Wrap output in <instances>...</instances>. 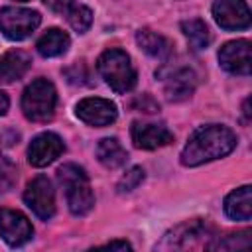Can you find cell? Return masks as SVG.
I'll list each match as a JSON object with an SVG mask.
<instances>
[{"mask_svg":"<svg viewBox=\"0 0 252 252\" xmlns=\"http://www.w3.org/2000/svg\"><path fill=\"white\" fill-rule=\"evenodd\" d=\"M144 169L142 167H138V165H134V167H130L122 177H120V181H118V185H116V189H118V193H130V191H134L142 181H144Z\"/></svg>","mask_w":252,"mask_h":252,"instance_id":"obj_22","label":"cell"},{"mask_svg":"<svg viewBox=\"0 0 252 252\" xmlns=\"http://www.w3.org/2000/svg\"><path fill=\"white\" fill-rule=\"evenodd\" d=\"M16 183V165L10 158L0 154V191H8Z\"/></svg>","mask_w":252,"mask_h":252,"instance_id":"obj_23","label":"cell"},{"mask_svg":"<svg viewBox=\"0 0 252 252\" xmlns=\"http://www.w3.org/2000/svg\"><path fill=\"white\" fill-rule=\"evenodd\" d=\"M57 106V91L51 81L35 79L32 81L22 94L24 116L32 122H47L53 118Z\"/></svg>","mask_w":252,"mask_h":252,"instance_id":"obj_4","label":"cell"},{"mask_svg":"<svg viewBox=\"0 0 252 252\" xmlns=\"http://www.w3.org/2000/svg\"><path fill=\"white\" fill-rule=\"evenodd\" d=\"M213 18L222 30H246L250 26V8L246 0H215Z\"/></svg>","mask_w":252,"mask_h":252,"instance_id":"obj_10","label":"cell"},{"mask_svg":"<svg viewBox=\"0 0 252 252\" xmlns=\"http://www.w3.org/2000/svg\"><path fill=\"white\" fill-rule=\"evenodd\" d=\"M250 234V230H242L238 234H228L224 236V240H219V242H211L207 244V248H220V250H234V248H248L250 242H238L242 236Z\"/></svg>","mask_w":252,"mask_h":252,"instance_id":"obj_24","label":"cell"},{"mask_svg":"<svg viewBox=\"0 0 252 252\" xmlns=\"http://www.w3.org/2000/svg\"><path fill=\"white\" fill-rule=\"evenodd\" d=\"M32 67V57L26 51L10 49L0 55V83H14L22 79Z\"/></svg>","mask_w":252,"mask_h":252,"instance_id":"obj_15","label":"cell"},{"mask_svg":"<svg viewBox=\"0 0 252 252\" xmlns=\"http://www.w3.org/2000/svg\"><path fill=\"white\" fill-rule=\"evenodd\" d=\"M220 67L230 75H250L252 71V47L248 39L228 41L219 51Z\"/></svg>","mask_w":252,"mask_h":252,"instance_id":"obj_8","label":"cell"},{"mask_svg":"<svg viewBox=\"0 0 252 252\" xmlns=\"http://www.w3.org/2000/svg\"><path fill=\"white\" fill-rule=\"evenodd\" d=\"M195 87H197V75L193 73V69L181 67V69L173 71L171 75H167V79L163 83V93H165L167 100L179 102V100L189 98L193 94Z\"/></svg>","mask_w":252,"mask_h":252,"instance_id":"obj_14","label":"cell"},{"mask_svg":"<svg viewBox=\"0 0 252 252\" xmlns=\"http://www.w3.org/2000/svg\"><path fill=\"white\" fill-rule=\"evenodd\" d=\"M224 213L232 220H250L252 217V187L242 185L230 191L224 199Z\"/></svg>","mask_w":252,"mask_h":252,"instance_id":"obj_16","label":"cell"},{"mask_svg":"<svg viewBox=\"0 0 252 252\" xmlns=\"http://www.w3.org/2000/svg\"><path fill=\"white\" fill-rule=\"evenodd\" d=\"M75 114L89 126H108L116 120L118 110L116 104L108 98H100V96H89L77 102L75 106Z\"/></svg>","mask_w":252,"mask_h":252,"instance_id":"obj_9","label":"cell"},{"mask_svg":"<svg viewBox=\"0 0 252 252\" xmlns=\"http://www.w3.org/2000/svg\"><path fill=\"white\" fill-rule=\"evenodd\" d=\"M67 20H69V26L75 32L85 33L93 24V12L87 6H75V8H71L67 12Z\"/></svg>","mask_w":252,"mask_h":252,"instance_id":"obj_21","label":"cell"},{"mask_svg":"<svg viewBox=\"0 0 252 252\" xmlns=\"http://www.w3.org/2000/svg\"><path fill=\"white\" fill-rule=\"evenodd\" d=\"M207 234H209V224L205 220H187L171 228L163 236L159 248H187L193 246V240Z\"/></svg>","mask_w":252,"mask_h":252,"instance_id":"obj_13","label":"cell"},{"mask_svg":"<svg viewBox=\"0 0 252 252\" xmlns=\"http://www.w3.org/2000/svg\"><path fill=\"white\" fill-rule=\"evenodd\" d=\"M39 24H41V16L35 10L16 8V6H6L0 10V32L12 41L26 39L35 32Z\"/></svg>","mask_w":252,"mask_h":252,"instance_id":"obj_5","label":"cell"},{"mask_svg":"<svg viewBox=\"0 0 252 252\" xmlns=\"http://www.w3.org/2000/svg\"><path fill=\"white\" fill-rule=\"evenodd\" d=\"M24 201L26 205L33 211L35 217L47 220L53 217L55 213V191L51 181L45 175H37L33 177L24 191Z\"/></svg>","mask_w":252,"mask_h":252,"instance_id":"obj_6","label":"cell"},{"mask_svg":"<svg viewBox=\"0 0 252 252\" xmlns=\"http://www.w3.org/2000/svg\"><path fill=\"white\" fill-rule=\"evenodd\" d=\"M181 32L187 37L189 45L193 47V51H201L211 43V33L209 28L203 20H185L181 22Z\"/></svg>","mask_w":252,"mask_h":252,"instance_id":"obj_20","label":"cell"},{"mask_svg":"<svg viewBox=\"0 0 252 252\" xmlns=\"http://www.w3.org/2000/svg\"><path fill=\"white\" fill-rule=\"evenodd\" d=\"M0 236L8 246H22L33 236L30 219L16 209H0Z\"/></svg>","mask_w":252,"mask_h":252,"instance_id":"obj_7","label":"cell"},{"mask_svg":"<svg viewBox=\"0 0 252 252\" xmlns=\"http://www.w3.org/2000/svg\"><path fill=\"white\" fill-rule=\"evenodd\" d=\"M136 43L140 45L142 51H146L150 57L159 59V61L169 59L171 53H173L171 41H169L165 35H161V33H158V32H152V30H148V28H144V30H140V32L136 33Z\"/></svg>","mask_w":252,"mask_h":252,"instance_id":"obj_17","label":"cell"},{"mask_svg":"<svg viewBox=\"0 0 252 252\" xmlns=\"http://www.w3.org/2000/svg\"><path fill=\"white\" fill-rule=\"evenodd\" d=\"M132 106L136 108H140V110H144V112H158L159 110V104L150 96V94H142V96H138L134 102H132Z\"/></svg>","mask_w":252,"mask_h":252,"instance_id":"obj_25","label":"cell"},{"mask_svg":"<svg viewBox=\"0 0 252 252\" xmlns=\"http://www.w3.org/2000/svg\"><path fill=\"white\" fill-rule=\"evenodd\" d=\"M104 246H106V248H120V250H130V248H132L126 240H110V242H106Z\"/></svg>","mask_w":252,"mask_h":252,"instance_id":"obj_28","label":"cell"},{"mask_svg":"<svg viewBox=\"0 0 252 252\" xmlns=\"http://www.w3.org/2000/svg\"><path fill=\"white\" fill-rule=\"evenodd\" d=\"M236 148V134L220 124H209L197 128L187 140L181 152V163L197 167L201 163L228 156Z\"/></svg>","mask_w":252,"mask_h":252,"instance_id":"obj_1","label":"cell"},{"mask_svg":"<svg viewBox=\"0 0 252 252\" xmlns=\"http://www.w3.org/2000/svg\"><path fill=\"white\" fill-rule=\"evenodd\" d=\"M16 2H28V0H16Z\"/></svg>","mask_w":252,"mask_h":252,"instance_id":"obj_30","label":"cell"},{"mask_svg":"<svg viewBox=\"0 0 252 252\" xmlns=\"http://www.w3.org/2000/svg\"><path fill=\"white\" fill-rule=\"evenodd\" d=\"M96 69L104 83L116 93H128L136 85V69L126 51L112 47L96 59Z\"/></svg>","mask_w":252,"mask_h":252,"instance_id":"obj_3","label":"cell"},{"mask_svg":"<svg viewBox=\"0 0 252 252\" xmlns=\"http://www.w3.org/2000/svg\"><path fill=\"white\" fill-rule=\"evenodd\" d=\"M96 158L106 169H116L126 163L128 154L116 138H102L96 146Z\"/></svg>","mask_w":252,"mask_h":252,"instance_id":"obj_19","label":"cell"},{"mask_svg":"<svg viewBox=\"0 0 252 252\" xmlns=\"http://www.w3.org/2000/svg\"><path fill=\"white\" fill-rule=\"evenodd\" d=\"M8 108H10V98H8L6 93L0 91V116H4L8 112Z\"/></svg>","mask_w":252,"mask_h":252,"instance_id":"obj_29","label":"cell"},{"mask_svg":"<svg viewBox=\"0 0 252 252\" xmlns=\"http://www.w3.org/2000/svg\"><path fill=\"white\" fill-rule=\"evenodd\" d=\"M75 0H43V4L53 12H67Z\"/></svg>","mask_w":252,"mask_h":252,"instance_id":"obj_26","label":"cell"},{"mask_svg":"<svg viewBox=\"0 0 252 252\" xmlns=\"http://www.w3.org/2000/svg\"><path fill=\"white\" fill-rule=\"evenodd\" d=\"M65 150L63 140L53 132H43L35 136L28 148V161L33 167H45L55 161Z\"/></svg>","mask_w":252,"mask_h":252,"instance_id":"obj_11","label":"cell"},{"mask_svg":"<svg viewBox=\"0 0 252 252\" xmlns=\"http://www.w3.org/2000/svg\"><path fill=\"white\" fill-rule=\"evenodd\" d=\"M69 43H71V39L63 30L51 28L37 39L35 47H37V53L41 57H57L69 49Z\"/></svg>","mask_w":252,"mask_h":252,"instance_id":"obj_18","label":"cell"},{"mask_svg":"<svg viewBox=\"0 0 252 252\" xmlns=\"http://www.w3.org/2000/svg\"><path fill=\"white\" fill-rule=\"evenodd\" d=\"M73 69H75L77 73H75V75H67V77H69V81H71V83H85V79L89 77L85 63H75V65H73Z\"/></svg>","mask_w":252,"mask_h":252,"instance_id":"obj_27","label":"cell"},{"mask_svg":"<svg viewBox=\"0 0 252 252\" xmlns=\"http://www.w3.org/2000/svg\"><path fill=\"white\" fill-rule=\"evenodd\" d=\"M57 179L65 189L69 211L75 217H85L94 207V195L89 183V175L77 163H65L57 169Z\"/></svg>","mask_w":252,"mask_h":252,"instance_id":"obj_2","label":"cell"},{"mask_svg":"<svg viewBox=\"0 0 252 252\" xmlns=\"http://www.w3.org/2000/svg\"><path fill=\"white\" fill-rule=\"evenodd\" d=\"M130 136H132L134 146L140 150H158L173 142V134L161 124L134 122L130 128Z\"/></svg>","mask_w":252,"mask_h":252,"instance_id":"obj_12","label":"cell"}]
</instances>
